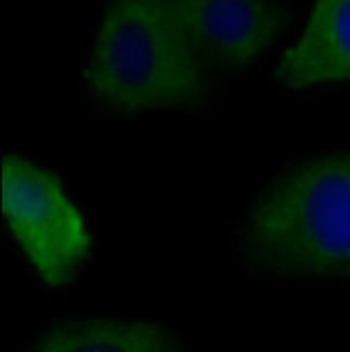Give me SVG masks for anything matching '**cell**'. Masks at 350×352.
I'll list each match as a JSON object with an SVG mask.
<instances>
[{"label": "cell", "instance_id": "6", "mask_svg": "<svg viewBox=\"0 0 350 352\" xmlns=\"http://www.w3.org/2000/svg\"><path fill=\"white\" fill-rule=\"evenodd\" d=\"M28 352H182V348L156 322L72 318L45 329Z\"/></svg>", "mask_w": 350, "mask_h": 352}, {"label": "cell", "instance_id": "2", "mask_svg": "<svg viewBox=\"0 0 350 352\" xmlns=\"http://www.w3.org/2000/svg\"><path fill=\"white\" fill-rule=\"evenodd\" d=\"M212 76L171 0H109L91 43L85 91L111 115L201 111Z\"/></svg>", "mask_w": 350, "mask_h": 352}, {"label": "cell", "instance_id": "1", "mask_svg": "<svg viewBox=\"0 0 350 352\" xmlns=\"http://www.w3.org/2000/svg\"><path fill=\"white\" fill-rule=\"evenodd\" d=\"M234 251L260 277L350 283V149L272 177L238 217Z\"/></svg>", "mask_w": 350, "mask_h": 352}, {"label": "cell", "instance_id": "3", "mask_svg": "<svg viewBox=\"0 0 350 352\" xmlns=\"http://www.w3.org/2000/svg\"><path fill=\"white\" fill-rule=\"evenodd\" d=\"M3 217L41 283L61 287L87 264L91 234L85 217L61 179L26 156L3 160Z\"/></svg>", "mask_w": 350, "mask_h": 352}, {"label": "cell", "instance_id": "4", "mask_svg": "<svg viewBox=\"0 0 350 352\" xmlns=\"http://www.w3.org/2000/svg\"><path fill=\"white\" fill-rule=\"evenodd\" d=\"M193 48L217 74L255 65L279 41L292 13L279 0H171Z\"/></svg>", "mask_w": 350, "mask_h": 352}, {"label": "cell", "instance_id": "5", "mask_svg": "<svg viewBox=\"0 0 350 352\" xmlns=\"http://www.w3.org/2000/svg\"><path fill=\"white\" fill-rule=\"evenodd\" d=\"M287 91L350 82V0H314L300 35L275 67Z\"/></svg>", "mask_w": 350, "mask_h": 352}]
</instances>
